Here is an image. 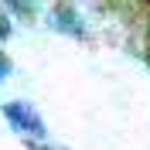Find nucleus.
<instances>
[{
  "instance_id": "obj_1",
  "label": "nucleus",
  "mask_w": 150,
  "mask_h": 150,
  "mask_svg": "<svg viewBox=\"0 0 150 150\" xmlns=\"http://www.w3.org/2000/svg\"><path fill=\"white\" fill-rule=\"evenodd\" d=\"M0 109H4L7 126H10L14 133H21V137H28V143H41V140H48V126H45L41 112H38L31 103L14 99V103H4Z\"/></svg>"
},
{
  "instance_id": "obj_2",
  "label": "nucleus",
  "mask_w": 150,
  "mask_h": 150,
  "mask_svg": "<svg viewBox=\"0 0 150 150\" xmlns=\"http://www.w3.org/2000/svg\"><path fill=\"white\" fill-rule=\"evenodd\" d=\"M51 21H55V28H58V31H65V34H72V38H85V24H82V17H79V14L68 7V4H58L55 14H51Z\"/></svg>"
},
{
  "instance_id": "obj_3",
  "label": "nucleus",
  "mask_w": 150,
  "mask_h": 150,
  "mask_svg": "<svg viewBox=\"0 0 150 150\" xmlns=\"http://www.w3.org/2000/svg\"><path fill=\"white\" fill-rule=\"evenodd\" d=\"M14 14H21V17H31L34 14V0H4Z\"/></svg>"
},
{
  "instance_id": "obj_4",
  "label": "nucleus",
  "mask_w": 150,
  "mask_h": 150,
  "mask_svg": "<svg viewBox=\"0 0 150 150\" xmlns=\"http://www.w3.org/2000/svg\"><path fill=\"white\" fill-rule=\"evenodd\" d=\"M10 31H14V24H10V14L0 7V45H4V41L10 38Z\"/></svg>"
},
{
  "instance_id": "obj_5",
  "label": "nucleus",
  "mask_w": 150,
  "mask_h": 150,
  "mask_svg": "<svg viewBox=\"0 0 150 150\" xmlns=\"http://www.w3.org/2000/svg\"><path fill=\"white\" fill-rule=\"evenodd\" d=\"M7 75H10V62H7L4 51H0V79H7Z\"/></svg>"
},
{
  "instance_id": "obj_6",
  "label": "nucleus",
  "mask_w": 150,
  "mask_h": 150,
  "mask_svg": "<svg viewBox=\"0 0 150 150\" xmlns=\"http://www.w3.org/2000/svg\"><path fill=\"white\" fill-rule=\"evenodd\" d=\"M147 68H150V51H147Z\"/></svg>"
},
{
  "instance_id": "obj_7",
  "label": "nucleus",
  "mask_w": 150,
  "mask_h": 150,
  "mask_svg": "<svg viewBox=\"0 0 150 150\" xmlns=\"http://www.w3.org/2000/svg\"><path fill=\"white\" fill-rule=\"evenodd\" d=\"M137 4H150V0H137Z\"/></svg>"
},
{
  "instance_id": "obj_8",
  "label": "nucleus",
  "mask_w": 150,
  "mask_h": 150,
  "mask_svg": "<svg viewBox=\"0 0 150 150\" xmlns=\"http://www.w3.org/2000/svg\"><path fill=\"white\" fill-rule=\"evenodd\" d=\"M147 31H150V24H147Z\"/></svg>"
}]
</instances>
